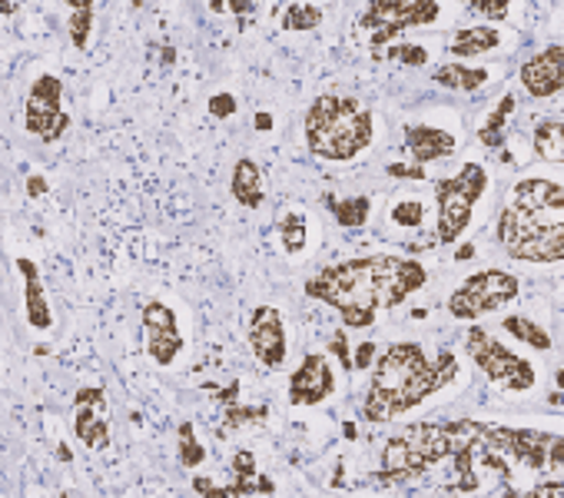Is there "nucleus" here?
Masks as SVG:
<instances>
[{
	"instance_id": "nucleus-1",
	"label": "nucleus",
	"mask_w": 564,
	"mask_h": 498,
	"mask_svg": "<svg viewBox=\"0 0 564 498\" xmlns=\"http://www.w3.org/2000/svg\"><path fill=\"white\" fill-rule=\"evenodd\" d=\"M425 283L429 273L419 260L356 257L310 277L306 296L333 306L349 329H369L379 313L399 310Z\"/></svg>"
},
{
	"instance_id": "nucleus-31",
	"label": "nucleus",
	"mask_w": 564,
	"mask_h": 498,
	"mask_svg": "<svg viewBox=\"0 0 564 498\" xmlns=\"http://www.w3.org/2000/svg\"><path fill=\"white\" fill-rule=\"evenodd\" d=\"M90 31H94V11H74L70 14V41L77 51H87Z\"/></svg>"
},
{
	"instance_id": "nucleus-14",
	"label": "nucleus",
	"mask_w": 564,
	"mask_h": 498,
	"mask_svg": "<svg viewBox=\"0 0 564 498\" xmlns=\"http://www.w3.org/2000/svg\"><path fill=\"white\" fill-rule=\"evenodd\" d=\"M518 80L528 90V97H534V100H547V97L561 94V87H564V47L554 44V47H544L534 57H528L521 64Z\"/></svg>"
},
{
	"instance_id": "nucleus-35",
	"label": "nucleus",
	"mask_w": 564,
	"mask_h": 498,
	"mask_svg": "<svg viewBox=\"0 0 564 498\" xmlns=\"http://www.w3.org/2000/svg\"><path fill=\"white\" fill-rule=\"evenodd\" d=\"M386 173L389 176H399V180H425V166L415 163V160H412V166L409 163H389Z\"/></svg>"
},
{
	"instance_id": "nucleus-43",
	"label": "nucleus",
	"mask_w": 564,
	"mask_h": 498,
	"mask_svg": "<svg viewBox=\"0 0 564 498\" xmlns=\"http://www.w3.org/2000/svg\"><path fill=\"white\" fill-rule=\"evenodd\" d=\"M57 458H61V462H70V458H74V455H70V448H67L64 442L57 445Z\"/></svg>"
},
{
	"instance_id": "nucleus-8",
	"label": "nucleus",
	"mask_w": 564,
	"mask_h": 498,
	"mask_svg": "<svg viewBox=\"0 0 564 498\" xmlns=\"http://www.w3.org/2000/svg\"><path fill=\"white\" fill-rule=\"evenodd\" d=\"M468 356L475 359V366L485 372L488 382L508 389V392H528L534 389V366L521 356H514L508 346H501L495 336H488L485 329H471L468 333Z\"/></svg>"
},
{
	"instance_id": "nucleus-13",
	"label": "nucleus",
	"mask_w": 564,
	"mask_h": 498,
	"mask_svg": "<svg viewBox=\"0 0 564 498\" xmlns=\"http://www.w3.org/2000/svg\"><path fill=\"white\" fill-rule=\"evenodd\" d=\"M336 392L333 362L319 353H310L290 379V402L293 405H319Z\"/></svg>"
},
{
	"instance_id": "nucleus-30",
	"label": "nucleus",
	"mask_w": 564,
	"mask_h": 498,
	"mask_svg": "<svg viewBox=\"0 0 564 498\" xmlns=\"http://www.w3.org/2000/svg\"><path fill=\"white\" fill-rule=\"evenodd\" d=\"M422 219H425V206H422L419 199H402V203L392 206V223H395V226L415 229V226H422Z\"/></svg>"
},
{
	"instance_id": "nucleus-18",
	"label": "nucleus",
	"mask_w": 564,
	"mask_h": 498,
	"mask_svg": "<svg viewBox=\"0 0 564 498\" xmlns=\"http://www.w3.org/2000/svg\"><path fill=\"white\" fill-rule=\"evenodd\" d=\"M501 44V31L498 28H462L452 44H448V54L452 57H478V54H491L495 47Z\"/></svg>"
},
{
	"instance_id": "nucleus-24",
	"label": "nucleus",
	"mask_w": 564,
	"mask_h": 498,
	"mask_svg": "<svg viewBox=\"0 0 564 498\" xmlns=\"http://www.w3.org/2000/svg\"><path fill=\"white\" fill-rule=\"evenodd\" d=\"M511 110H514V97H511V94H505V97H501V104H498V107L491 110V117L485 120V127L478 130V140H481L485 147H491V150H495V147H501V140H505V133H501V130H505V123H508Z\"/></svg>"
},
{
	"instance_id": "nucleus-28",
	"label": "nucleus",
	"mask_w": 564,
	"mask_h": 498,
	"mask_svg": "<svg viewBox=\"0 0 564 498\" xmlns=\"http://www.w3.org/2000/svg\"><path fill=\"white\" fill-rule=\"evenodd\" d=\"M269 419V409L265 405H226V425L229 429H246V425H262Z\"/></svg>"
},
{
	"instance_id": "nucleus-19",
	"label": "nucleus",
	"mask_w": 564,
	"mask_h": 498,
	"mask_svg": "<svg viewBox=\"0 0 564 498\" xmlns=\"http://www.w3.org/2000/svg\"><path fill=\"white\" fill-rule=\"evenodd\" d=\"M432 80L445 90H455V94H475L478 87H485L488 71L485 67H465V64H442V67H435Z\"/></svg>"
},
{
	"instance_id": "nucleus-15",
	"label": "nucleus",
	"mask_w": 564,
	"mask_h": 498,
	"mask_svg": "<svg viewBox=\"0 0 564 498\" xmlns=\"http://www.w3.org/2000/svg\"><path fill=\"white\" fill-rule=\"evenodd\" d=\"M405 150L415 163H435L442 156H452L455 150V137L448 130L438 127H425V123H412L405 127Z\"/></svg>"
},
{
	"instance_id": "nucleus-21",
	"label": "nucleus",
	"mask_w": 564,
	"mask_h": 498,
	"mask_svg": "<svg viewBox=\"0 0 564 498\" xmlns=\"http://www.w3.org/2000/svg\"><path fill=\"white\" fill-rule=\"evenodd\" d=\"M326 206L333 209L336 223L346 226V229L366 226V223H369V213H372V199H369V196H346V199L326 196Z\"/></svg>"
},
{
	"instance_id": "nucleus-16",
	"label": "nucleus",
	"mask_w": 564,
	"mask_h": 498,
	"mask_svg": "<svg viewBox=\"0 0 564 498\" xmlns=\"http://www.w3.org/2000/svg\"><path fill=\"white\" fill-rule=\"evenodd\" d=\"M18 273L24 277V316L34 329H51L54 323V313H51V300L44 293V283H41V273L31 260H18Z\"/></svg>"
},
{
	"instance_id": "nucleus-5",
	"label": "nucleus",
	"mask_w": 564,
	"mask_h": 498,
	"mask_svg": "<svg viewBox=\"0 0 564 498\" xmlns=\"http://www.w3.org/2000/svg\"><path fill=\"white\" fill-rule=\"evenodd\" d=\"M488 186V173L478 163H465L455 176L435 183V203H438V242H455L475 213V203L481 199Z\"/></svg>"
},
{
	"instance_id": "nucleus-4",
	"label": "nucleus",
	"mask_w": 564,
	"mask_h": 498,
	"mask_svg": "<svg viewBox=\"0 0 564 498\" xmlns=\"http://www.w3.org/2000/svg\"><path fill=\"white\" fill-rule=\"evenodd\" d=\"M372 143V110L356 97H316L306 113V147L329 163H349Z\"/></svg>"
},
{
	"instance_id": "nucleus-9",
	"label": "nucleus",
	"mask_w": 564,
	"mask_h": 498,
	"mask_svg": "<svg viewBox=\"0 0 564 498\" xmlns=\"http://www.w3.org/2000/svg\"><path fill=\"white\" fill-rule=\"evenodd\" d=\"M24 130L37 140H61L70 130V113L64 110V84L54 74H41L28 94Z\"/></svg>"
},
{
	"instance_id": "nucleus-36",
	"label": "nucleus",
	"mask_w": 564,
	"mask_h": 498,
	"mask_svg": "<svg viewBox=\"0 0 564 498\" xmlns=\"http://www.w3.org/2000/svg\"><path fill=\"white\" fill-rule=\"evenodd\" d=\"M329 353L343 359V369H346V372H352V369H356V362H352V356H349V343H346V333H336V336H333V343H329Z\"/></svg>"
},
{
	"instance_id": "nucleus-25",
	"label": "nucleus",
	"mask_w": 564,
	"mask_h": 498,
	"mask_svg": "<svg viewBox=\"0 0 564 498\" xmlns=\"http://www.w3.org/2000/svg\"><path fill=\"white\" fill-rule=\"evenodd\" d=\"M319 24H323V11L316 4H306V0H296L282 14V28L286 31H316Z\"/></svg>"
},
{
	"instance_id": "nucleus-7",
	"label": "nucleus",
	"mask_w": 564,
	"mask_h": 498,
	"mask_svg": "<svg viewBox=\"0 0 564 498\" xmlns=\"http://www.w3.org/2000/svg\"><path fill=\"white\" fill-rule=\"evenodd\" d=\"M521 283L518 277L505 273V270H481L475 277H468L445 303L452 320H481L485 313H498L501 306H508L511 300H518Z\"/></svg>"
},
{
	"instance_id": "nucleus-32",
	"label": "nucleus",
	"mask_w": 564,
	"mask_h": 498,
	"mask_svg": "<svg viewBox=\"0 0 564 498\" xmlns=\"http://www.w3.org/2000/svg\"><path fill=\"white\" fill-rule=\"evenodd\" d=\"M213 11H226V14H236V18H246L259 8V0H209Z\"/></svg>"
},
{
	"instance_id": "nucleus-6",
	"label": "nucleus",
	"mask_w": 564,
	"mask_h": 498,
	"mask_svg": "<svg viewBox=\"0 0 564 498\" xmlns=\"http://www.w3.org/2000/svg\"><path fill=\"white\" fill-rule=\"evenodd\" d=\"M442 18L435 0H369L362 14V28L369 34L372 51H382L395 41V34L412 28H432Z\"/></svg>"
},
{
	"instance_id": "nucleus-34",
	"label": "nucleus",
	"mask_w": 564,
	"mask_h": 498,
	"mask_svg": "<svg viewBox=\"0 0 564 498\" xmlns=\"http://www.w3.org/2000/svg\"><path fill=\"white\" fill-rule=\"evenodd\" d=\"M209 113L219 117V120L232 117V113H236V97H232V94H216V97H209Z\"/></svg>"
},
{
	"instance_id": "nucleus-37",
	"label": "nucleus",
	"mask_w": 564,
	"mask_h": 498,
	"mask_svg": "<svg viewBox=\"0 0 564 498\" xmlns=\"http://www.w3.org/2000/svg\"><path fill=\"white\" fill-rule=\"evenodd\" d=\"M376 359V343H359V353H356V369H369V362Z\"/></svg>"
},
{
	"instance_id": "nucleus-12",
	"label": "nucleus",
	"mask_w": 564,
	"mask_h": 498,
	"mask_svg": "<svg viewBox=\"0 0 564 498\" xmlns=\"http://www.w3.org/2000/svg\"><path fill=\"white\" fill-rule=\"evenodd\" d=\"M74 432L94 452H104L110 445V412H107V392L104 389H97V386L77 389V396H74Z\"/></svg>"
},
{
	"instance_id": "nucleus-2",
	"label": "nucleus",
	"mask_w": 564,
	"mask_h": 498,
	"mask_svg": "<svg viewBox=\"0 0 564 498\" xmlns=\"http://www.w3.org/2000/svg\"><path fill=\"white\" fill-rule=\"evenodd\" d=\"M455 372H458V359L448 349H442L438 359H429V353L419 343L389 346L372 369V382L362 405L366 422L386 425L412 412L429 396L442 392L455 379Z\"/></svg>"
},
{
	"instance_id": "nucleus-41",
	"label": "nucleus",
	"mask_w": 564,
	"mask_h": 498,
	"mask_svg": "<svg viewBox=\"0 0 564 498\" xmlns=\"http://www.w3.org/2000/svg\"><path fill=\"white\" fill-rule=\"evenodd\" d=\"M70 11H94V0H64Z\"/></svg>"
},
{
	"instance_id": "nucleus-17",
	"label": "nucleus",
	"mask_w": 564,
	"mask_h": 498,
	"mask_svg": "<svg viewBox=\"0 0 564 498\" xmlns=\"http://www.w3.org/2000/svg\"><path fill=\"white\" fill-rule=\"evenodd\" d=\"M229 183H232L229 190H232L236 203H242L246 209H259L262 206V199H265V180H262V170H259L256 160H249V156L236 160Z\"/></svg>"
},
{
	"instance_id": "nucleus-38",
	"label": "nucleus",
	"mask_w": 564,
	"mask_h": 498,
	"mask_svg": "<svg viewBox=\"0 0 564 498\" xmlns=\"http://www.w3.org/2000/svg\"><path fill=\"white\" fill-rule=\"evenodd\" d=\"M531 495H564V481H541V485H534L531 488Z\"/></svg>"
},
{
	"instance_id": "nucleus-29",
	"label": "nucleus",
	"mask_w": 564,
	"mask_h": 498,
	"mask_svg": "<svg viewBox=\"0 0 564 498\" xmlns=\"http://www.w3.org/2000/svg\"><path fill=\"white\" fill-rule=\"evenodd\" d=\"M462 4L468 8V11H475L478 18H485V21H491V24H501V21H508V0H462Z\"/></svg>"
},
{
	"instance_id": "nucleus-42",
	"label": "nucleus",
	"mask_w": 564,
	"mask_h": 498,
	"mask_svg": "<svg viewBox=\"0 0 564 498\" xmlns=\"http://www.w3.org/2000/svg\"><path fill=\"white\" fill-rule=\"evenodd\" d=\"M256 130H272V117L269 113H256Z\"/></svg>"
},
{
	"instance_id": "nucleus-27",
	"label": "nucleus",
	"mask_w": 564,
	"mask_h": 498,
	"mask_svg": "<svg viewBox=\"0 0 564 498\" xmlns=\"http://www.w3.org/2000/svg\"><path fill=\"white\" fill-rule=\"evenodd\" d=\"M176 435H180V462H183L186 468H196V465H203V462H206V448H203V442L196 439V429H193V422H183Z\"/></svg>"
},
{
	"instance_id": "nucleus-11",
	"label": "nucleus",
	"mask_w": 564,
	"mask_h": 498,
	"mask_svg": "<svg viewBox=\"0 0 564 498\" xmlns=\"http://www.w3.org/2000/svg\"><path fill=\"white\" fill-rule=\"evenodd\" d=\"M143 339H147V353L156 366H173L176 356L183 353L180 320L166 303L153 300L143 306Z\"/></svg>"
},
{
	"instance_id": "nucleus-40",
	"label": "nucleus",
	"mask_w": 564,
	"mask_h": 498,
	"mask_svg": "<svg viewBox=\"0 0 564 498\" xmlns=\"http://www.w3.org/2000/svg\"><path fill=\"white\" fill-rule=\"evenodd\" d=\"M28 193H31V196H44V193H47V180H44V176H31V180H28Z\"/></svg>"
},
{
	"instance_id": "nucleus-23",
	"label": "nucleus",
	"mask_w": 564,
	"mask_h": 498,
	"mask_svg": "<svg viewBox=\"0 0 564 498\" xmlns=\"http://www.w3.org/2000/svg\"><path fill=\"white\" fill-rule=\"evenodd\" d=\"M501 326H505L518 343H524V346H531V349H538V353H547V349H551V333H547L544 326H538L534 320H528V316H505Z\"/></svg>"
},
{
	"instance_id": "nucleus-10",
	"label": "nucleus",
	"mask_w": 564,
	"mask_h": 498,
	"mask_svg": "<svg viewBox=\"0 0 564 498\" xmlns=\"http://www.w3.org/2000/svg\"><path fill=\"white\" fill-rule=\"evenodd\" d=\"M249 346L262 369H279L286 362L290 339H286V320L275 306H259L249 320Z\"/></svg>"
},
{
	"instance_id": "nucleus-20",
	"label": "nucleus",
	"mask_w": 564,
	"mask_h": 498,
	"mask_svg": "<svg viewBox=\"0 0 564 498\" xmlns=\"http://www.w3.org/2000/svg\"><path fill=\"white\" fill-rule=\"evenodd\" d=\"M531 150L538 160L564 166V120H541L534 127Z\"/></svg>"
},
{
	"instance_id": "nucleus-44",
	"label": "nucleus",
	"mask_w": 564,
	"mask_h": 498,
	"mask_svg": "<svg viewBox=\"0 0 564 498\" xmlns=\"http://www.w3.org/2000/svg\"><path fill=\"white\" fill-rule=\"evenodd\" d=\"M468 257H475V246H462L458 249V260H468Z\"/></svg>"
},
{
	"instance_id": "nucleus-39",
	"label": "nucleus",
	"mask_w": 564,
	"mask_h": 498,
	"mask_svg": "<svg viewBox=\"0 0 564 498\" xmlns=\"http://www.w3.org/2000/svg\"><path fill=\"white\" fill-rule=\"evenodd\" d=\"M213 392H216V389H213ZM216 396H219V402H223V405H232V402L239 399V382H232L229 389H219Z\"/></svg>"
},
{
	"instance_id": "nucleus-33",
	"label": "nucleus",
	"mask_w": 564,
	"mask_h": 498,
	"mask_svg": "<svg viewBox=\"0 0 564 498\" xmlns=\"http://www.w3.org/2000/svg\"><path fill=\"white\" fill-rule=\"evenodd\" d=\"M259 472H256V458H252V452H246V448H239L236 452V458H232V478H256Z\"/></svg>"
},
{
	"instance_id": "nucleus-22",
	"label": "nucleus",
	"mask_w": 564,
	"mask_h": 498,
	"mask_svg": "<svg viewBox=\"0 0 564 498\" xmlns=\"http://www.w3.org/2000/svg\"><path fill=\"white\" fill-rule=\"evenodd\" d=\"M279 236H282V249L286 253H303L306 239H310V219L300 209H290L279 216Z\"/></svg>"
},
{
	"instance_id": "nucleus-3",
	"label": "nucleus",
	"mask_w": 564,
	"mask_h": 498,
	"mask_svg": "<svg viewBox=\"0 0 564 498\" xmlns=\"http://www.w3.org/2000/svg\"><path fill=\"white\" fill-rule=\"evenodd\" d=\"M475 422H415L405 425L402 432H395L379 458V472L376 481L382 485H399V481H412L425 472H432L435 465L448 462L471 435H475Z\"/></svg>"
},
{
	"instance_id": "nucleus-45",
	"label": "nucleus",
	"mask_w": 564,
	"mask_h": 498,
	"mask_svg": "<svg viewBox=\"0 0 564 498\" xmlns=\"http://www.w3.org/2000/svg\"><path fill=\"white\" fill-rule=\"evenodd\" d=\"M14 11H18V0H4V14L11 18Z\"/></svg>"
},
{
	"instance_id": "nucleus-26",
	"label": "nucleus",
	"mask_w": 564,
	"mask_h": 498,
	"mask_svg": "<svg viewBox=\"0 0 564 498\" xmlns=\"http://www.w3.org/2000/svg\"><path fill=\"white\" fill-rule=\"evenodd\" d=\"M376 61H392V64H405V67H422L429 64V51L419 44H389L382 51H376Z\"/></svg>"
}]
</instances>
